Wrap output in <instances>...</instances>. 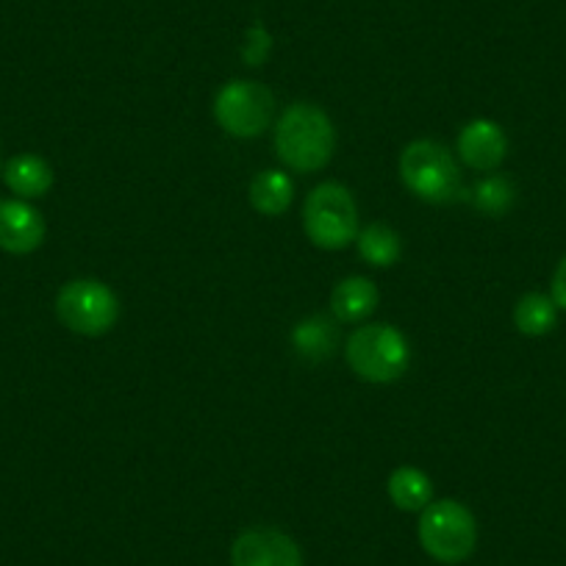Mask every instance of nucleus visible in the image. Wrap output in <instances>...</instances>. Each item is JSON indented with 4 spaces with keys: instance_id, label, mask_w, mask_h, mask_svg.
I'll use <instances>...</instances> for the list:
<instances>
[{
    "instance_id": "nucleus-1",
    "label": "nucleus",
    "mask_w": 566,
    "mask_h": 566,
    "mask_svg": "<svg viewBox=\"0 0 566 566\" xmlns=\"http://www.w3.org/2000/svg\"><path fill=\"white\" fill-rule=\"evenodd\" d=\"M336 130L328 114L314 103H292L275 123V154L295 172H317L331 161Z\"/></svg>"
},
{
    "instance_id": "nucleus-2",
    "label": "nucleus",
    "mask_w": 566,
    "mask_h": 566,
    "mask_svg": "<svg viewBox=\"0 0 566 566\" xmlns=\"http://www.w3.org/2000/svg\"><path fill=\"white\" fill-rule=\"evenodd\" d=\"M400 178L413 198L433 206H448L467 192L455 156L433 139L408 142L400 154Z\"/></svg>"
},
{
    "instance_id": "nucleus-3",
    "label": "nucleus",
    "mask_w": 566,
    "mask_h": 566,
    "mask_svg": "<svg viewBox=\"0 0 566 566\" xmlns=\"http://www.w3.org/2000/svg\"><path fill=\"white\" fill-rule=\"evenodd\" d=\"M347 367L367 384H395L411 367L408 339L386 323H367L350 334L345 345Z\"/></svg>"
},
{
    "instance_id": "nucleus-4",
    "label": "nucleus",
    "mask_w": 566,
    "mask_h": 566,
    "mask_svg": "<svg viewBox=\"0 0 566 566\" xmlns=\"http://www.w3.org/2000/svg\"><path fill=\"white\" fill-rule=\"evenodd\" d=\"M417 538L439 564H461L478 547V522L467 505L455 500H433L419 511Z\"/></svg>"
},
{
    "instance_id": "nucleus-5",
    "label": "nucleus",
    "mask_w": 566,
    "mask_h": 566,
    "mask_svg": "<svg viewBox=\"0 0 566 566\" xmlns=\"http://www.w3.org/2000/svg\"><path fill=\"white\" fill-rule=\"evenodd\" d=\"M303 228L312 244L323 250H342L358 237V209L350 189L342 184H319L303 206Z\"/></svg>"
},
{
    "instance_id": "nucleus-6",
    "label": "nucleus",
    "mask_w": 566,
    "mask_h": 566,
    "mask_svg": "<svg viewBox=\"0 0 566 566\" xmlns=\"http://www.w3.org/2000/svg\"><path fill=\"white\" fill-rule=\"evenodd\" d=\"M56 317L78 336H103L117 325L119 301L95 277L67 281L56 295Z\"/></svg>"
},
{
    "instance_id": "nucleus-7",
    "label": "nucleus",
    "mask_w": 566,
    "mask_h": 566,
    "mask_svg": "<svg viewBox=\"0 0 566 566\" xmlns=\"http://www.w3.org/2000/svg\"><path fill=\"white\" fill-rule=\"evenodd\" d=\"M275 114V97L259 81H228L214 97V119L237 139L264 134Z\"/></svg>"
},
{
    "instance_id": "nucleus-8",
    "label": "nucleus",
    "mask_w": 566,
    "mask_h": 566,
    "mask_svg": "<svg viewBox=\"0 0 566 566\" xmlns=\"http://www.w3.org/2000/svg\"><path fill=\"white\" fill-rule=\"evenodd\" d=\"M231 566H303V553L283 531L250 527L233 538Z\"/></svg>"
},
{
    "instance_id": "nucleus-9",
    "label": "nucleus",
    "mask_w": 566,
    "mask_h": 566,
    "mask_svg": "<svg viewBox=\"0 0 566 566\" xmlns=\"http://www.w3.org/2000/svg\"><path fill=\"white\" fill-rule=\"evenodd\" d=\"M455 150H459V159L470 170L494 172L509 156V139H505V130L494 119L481 117L461 128Z\"/></svg>"
},
{
    "instance_id": "nucleus-10",
    "label": "nucleus",
    "mask_w": 566,
    "mask_h": 566,
    "mask_svg": "<svg viewBox=\"0 0 566 566\" xmlns=\"http://www.w3.org/2000/svg\"><path fill=\"white\" fill-rule=\"evenodd\" d=\"M45 242V220L25 200H0V250L12 255L34 253Z\"/></svg>"
},
{
    "instance_id": "nucleus-11",
    "label": "nucleus",
    "mask_w": 566,
    "mask_h": 566,
    "mask_svg": "<svg viewBox=\"0 0 566 566\" xmlns=\"http://www.w3.org/2000/svg\"><path fill=\"white\" fill-rule=\"evenodd\" d=\"M375 308H378V290L369 277L350 275L336 283L334 292H331V314H334L336 323H364Z\"/></svg>"
},
{
    "instance_id": "nucleus-12",
    "label": "nucleus",
    "mask_w": 566,
    "mask_h": 566,
    "mask_svg": "<svg viewBox=\"0 0 566 566\" xmlns=\"http://www.w3.org/2000/svg\"><path fill=\"white\" fill-rule=\"evenodd\" d=\"M292 347L297 356L308 364H319L331 358L339 347V328L336 319L325 317V314H312V317L301 319L292 331Z\"/></svg>"
},
{
    "instance_id": "nucleus-13",
    "label": "nucleus",
    "mask_w": 566,
    "mask_h": 566,
    "mask_svg": "<svg viewBox=\"0 0 566 566\" xmlns=\"http://www.w3.org/2000/svg\"><path fill=\"white\" fill-rule=\"evenodd\" d=\"M3 178H7V187L12 189L18 198H42V195L51 192L53 187V170L45 159L34 154H20L14 159L7 161L3 167Z\"/></svg>"
},
{
    "instance_id": "nucleus-14",
    "label": "nucleus",
    "mask_w": 566,
    "mask_h": 566,
    "mask_svg": "<svg viewBox=\"0 0 566 566\" xmlns=\"http://www.w3.org/2000/svg\"><path fill=\"white\" fill-rule=\"evenodd\" d=\"M386 492H389L391 503L400 511H408V514L424 511L433 503L431 478L417 470V467H397L389 481H386Z\"/></svg>"
},
{
    "instance_id": "nucleus-15",
    "label": "nucleus",
    "mask_w": 566,
    "mask_h": 566,
    "mask_svg": "<svg viewBox=\"0 0 566 566\" xmlns=\"http://www.w3.org/2000/svg\"><path fill=\"white\" fill-rule=\"evenodd\" d=\"M295 198V184L286 172L264 170L250 184V206L264 217H277L292 206Z\"/></svg>"
},
{
    "instance_id": "nucleus-16",
    "label": "nucleus",
    "mask_w": 566,
    "mask_h": 566,
    "mask_svg": "<svg viewBox=\"0 0 566 566\" xmlns=\"http://www.w3.org/2000/svg\"><path fill=\"white\" fill-rule=\"evenodd\" d=\"M555 323H558V306L544 292H527L516 301L514 325L522 336H531V339L547 336Z\"/></svg>"
},
{
    "instance_id": "nucleus-17",
    "label": "nucleus",
    "mask_w": 566,
    "mask_h": 566,
    "mask_svg": "<svg viewBox=\"0 0 566 566\" xmlns=\"http://www.w3.org/2000/svg\"><path fill=\"white\" fill-rule=\"evenodd\" d=\"M358 255L367 261L369 266H391L400 259V237L395 228L384 226V222H373L356 237Z\"/></svg>"
},
{
    "instance_id": "nucleus-18",
    "label": "nucleus",
    "mask_w": 566,
    "mask_h": 566,
    "mask_svg": "<svg viewBox=\"0 0 566 566\" xmlns=\"http://www.w3.org/2000/svg\"><path fill=\"white\" fill-rule=\"evenodd\" d=\"M464 198L475 206V211L486 217H503L514 209L516 187L505 176H489L472 187V192H464Z\"/></svg>"
},
{
    "instance_id": "nucleus-19",
    "label": "nucleus",
    "mask_w": 566,
    "mask_h": 566,
    "mask_svg": "<svg viewBox=\"0 0 566 566\" xmlns=\"http://www.w3.org/2000/svg\"><path fill=\"white\" fill-rule=\"evenodd\" d=\"M266 51H270V36L261 25L250 29L248 34V48H244V56H248V64H261L266 59Z\"/></svg>"
},
{
    "instance_id": "nucleus-20",
    "label": "nucleus",
    "mask_w": 566,
    "mask_h": 566,
    "mask_svg": "<svg viewBox=\"0 0 566 566\" xmlns=\"http://www.w3.org/2000/svg\"><path fill=\"white\" fill-rule=\"evenodd\" d=\"M549 297L558 306V312H566V255L558 261L553 272V283H549Z\"/></svg>"
}]
</instances>
